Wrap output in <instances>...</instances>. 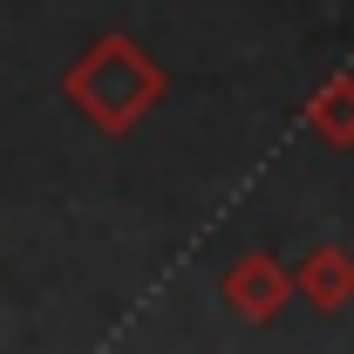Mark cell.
I'll list each match as a JSON object with an SVG mask.
<instances>
[{
	"label": "cell",
	"mask_w": 354,
	"mask_h": 354,
	"mask_svg": "<svg viewBox=\"0 0 354 354\" xmlns=\"http://www.w3.org/2000/svg\"><path fill=\"white\" fill-rule=\"evenodd\" d=\"M62 95L82 109L102 136H130L164 95H171V75L136 35H95V41L62 68Z\"/></svg>",
	"instance_id": "6da1fadb"
},
{
	"label": "cell",
	"mask_w": 354,
	"mask_h": 354,
	"mask_svg": "<svg viewBox=\"0 0 354 354\" xmlns=\"http://www.w3.org/2000/svg\"><path fill=\"white\" fill-rule=\"evenodd\" d=\"M218 300L239 313L245 327H272V320L286 313V300H293V272H286V259H279V252L252 245V252H239V259L225 266Z\"/></svg>",
	"instance_id": "7a4b0ae2"
},
{
	"label": "cell",
	"mask_w": 354,
	"mask_h": 354,
	"mask_svg": "<svg viewBox=\"0 0 354 354\" xmlns=\"http://www.w3.org/2000/svg\"><path fill=\"white\" fill-rule=\"evenodd\" d=\"M293 300H307L313 313H348L354 307V252L348 245H313L293 266Z\"/></svg>",
	"instance_id": "3957f363"
},
{
	"label": "cell",
	"mask_w": 354,
	"mask_h": 354,
	"mask_svg": "<svg viewBox=\"0 0 354 354\" xmlns=\"http://www.w3.org/2000/svg\"><path fill=\"white\" fill-rule=\"evenodd\" d=\"M307 130L327 150H354V68H334L327 82L307 95Z\"/></svg>",
	"instance_id": "277c9868"
}]
</instances>
